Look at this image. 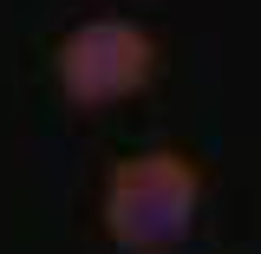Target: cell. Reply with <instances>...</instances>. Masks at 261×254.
<instances>
[{
    "label": "cell",
    "instance_id": "2",
    "mask_svg": "<svg viewBox=\"0 0 261 254\" xmlns=\"http://www.w3.org/2000/svg\"><path fill=\"white\" fill-rule=\"evenodd\" d=\"M157 33L124 20V13H98V20H79L53 46V78L72 111H105V104H124V98L150 92L157 78Z\"/></svg>",
    "mask_w": 261,
    "mask_h": 254
},
{
    "label": "cell",
    "instance_id": "1",
    "mask_svg": "<svg viewBox=\"0 0 261 254\" xmlns=\"http://www.w3.org/2000/svg\"><path fill=\"white\" fill-rule=\"evenodd\" d=\"M202 215V163L176 144L130 150L105 170L98 189V228L118 254H170L190 241Z\"/></svg>",
    "mask_w": 261,
    "mask_h": 254
}]
</instances>
